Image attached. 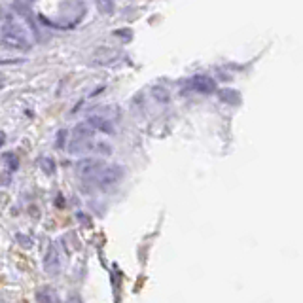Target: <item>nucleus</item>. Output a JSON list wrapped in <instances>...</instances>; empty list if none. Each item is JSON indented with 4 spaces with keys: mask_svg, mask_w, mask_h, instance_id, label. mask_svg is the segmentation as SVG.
Instances as JSON below:
<instances>
[{
    "mask_svg": "<svg viewBox=\"0 0 303 303\" xmlns=\"http://www.w3.org/2000/svg\"><path fill=\"white\" fill-rule=\"evenodd\" d=\"M0 40L14 50H27L33 44L29 31L14 18H6L0 23Z\"/></svg>",
    "mask_w": 303,
    "mask_h": 303,
    "instance_id": "obj_1",
    "label": "nucleus"
},
{
    "mask_svg": "<svg viewBox=\"0 0 303 303\" xmlns=\"http://www.w3.org/2000/svg\"><path fill=\"white\" fill-rule=\"evenodd\" d=\"M93 135H95V129L89 125V123H80L78 127L74 129V135H72V140H70V154H78V152H84L87 148L91 146V140H93Z\"/></svg>",
    "mask_w": 303,
    "mask_h": 303,
    "instance_id": "obj_2",
    "label": "nucleus"
},
{
    "mask_svg": "<svg viewBox=\"0 0 303 303\" xmlns=\"http://www.w3.org/2000/svg\"><path fill=\"white\" fill-rule=\"evenodd\" d=\"M103 167L104 163L101 159H82L76 165V171H78V176L82 180H97Z\"/></svg>",
    "mask_w": 303,
    "mask_h": 303,
    "instance_id": "obj_3",
    "label": "nucleus"
},
{
    "mask_svg": "<svg viewBox=\"0 0 303 303\" xmlns=\"http://www.w3.org/2000/svg\"><path fill=\"white\" fill-rule=\"evenodd\" d=\"M121 178H123V169L120 165H108V167H103V171L97 176V182H99L101 188L106 190L114 184H118Z\"/></svg>",
    "mask_w": 303,
    "mask_h": 303,
    "instance_id": "obj_4",
    "label": "nucleus"
},
{
    "mask_svg": "<svg viewBox=\"0 0 303 303\" xmlns=\"http://www.w3.org/2000/svg\"><path fill=\"white\" fill-rule=\"evenodd\" d=\"M190 87L197 93H214L216 91V82L210 78V76H205V74H197L190 80Z\"/></svg>",
    "mask_w": 303,
    "mask_h": 303,
    "instance_id": "obj_5",
    "label": "nucleus"
},
{
    "mask_svg": "<svg viewBox=\"0 0 303 303\" xmlns=\"http://www.w3.org/2000/svg\"><path fill=\"white\" fill-rule=\"evenodd\" d=\"M59 265H61V258H59V250H57V246L52 244L50 246V250L46 254V261H44V267L48 273H57L59 271Z\"/></svg>",
    "mask_w": 303,
    "mask_h": 303,
    "instance_id": "obj_6",
    "label": "nucleus"
},
{
    "mask_svg": "<svg viewBox=\"0 0 303 303\" xmlns=\"http://www.w3.org/2000/svg\"><path fill=\"white\" fill-rule=\"evenodd\" d=\"M87 123L93 127L95 131H101V133H114V125L110 121L106 120V118H101V116H93V118H89Z\"/></svg>",
    "mask_w": 303,
    "mask_h": 303,
    "instance_id": "obj_7",
    "label": "nucleus"
},
{
    "mask_svg": "<svg viewBox=\"0 0 303 303\" xmlns=\"http://www.w3.org/2000/svg\"><path fill=\"white\" fill-rule=\"evenodd\" d=\"M36 299H38V303H59V297L52 288H40L36 292Z\"/></svg>",
    "mask_w": 303,
    "mask_h": 303,
    "instance_id": "obj_8",
    "label": "nucleus"
},
{
    "mask_svg": "<svg viewBox=\"0 0 303 303\" xmlns=\"http://www.w3.org/2000/svg\"><path fill=\"white\" fill-rule=\"evenodd\" d=\"M218 97H220L222 103L233 104V106L241 103V97H239V93L233 91V89H220V91H218Z\"/></svg>",
    "mask_w": 303,
    "mask_h": 303,
    "instance_id": "obj_9",
    "label": "nucleus"
},
{
    "mask_svg": "<svg viewBox=\"0 0 303 303\" xmlns=\"http://www.w3.org/2000/svg\"><path fill=\"white\" fill-rule=\"evenodd\" d=\"M152 97L156 99L157 103H161V104H167V103H171V93L165 89V87L161 86H154L152 87Z\"/></svg>",
    "mask_w": 303,
    "mask_h": 303,
    "instance_id": "obj_10",
    "label": "nucleus"
},
{
    "mask_svg": "<svg viewBox=\"0 0 303 303\" xmlns=\"http://www.w3.org/2000/svg\"><path fill=\"white\" fill-rule=\"evenodd\" d=\"M2 163L6 165L10 171H16V169H18V165H19V161H18V157L14 156L12 152H6V154L2 156Z\"/></svg>",
    "mask_w": 303,
    "mask_h": 303,
    "instance_id": "obj_11",
    "label": "nucleus"
},
{
    "mask_svg": "<svg viewBox=\"0 0 303 303\" xmlns=\"http://www.w3.org/2000/svg\"><path fill=\"white\" fill-rule=\"evenodd\" d=\"M97 4H99V8L103 10L104 14H110V12L114 10L112 0H97Z\"/></svg>",
    "mask_w": 303,
    "mask_h": 303,
    "instance_id": "obj_12",
    "label": "nucleus"
},
{
    "mask_svg": "<svg viewBox=\"0 0 303 303\" xmlns=\"http://www.w3.org/2000/svg\"><path fill=\"white\" fill-rule=\"evenodd\" d=\"M42 169H44V173L53 174L55 167H53V161H52V159H42Z\"/></svg>",
    "mask_w": 303,
    "mask_h": 303,
    "instance_id": "obj_13",
    "label": "nucleus"
},
{
    "mask_svg": "<svg viewBox=\"0 0 303 303\" xmlns=\"http://www.w3.org/2000/svg\"><path fill=\"white\" fill-rule=\"evenodd\" d=\"M114 35L121 36V38H125V40H131V31H116Z\"/></svg>",
    "mask_w": 303,
    "mask_h": 303,
    "instance_id": "obj_14",
    "label": "nucleus"
},
{
    "mask_svg": "<svg viewBox=\"0 0 303 303\" xmlns=\"http://www.w3.org/2000/svg\"><path fill=\"white\" fill-rule=\"evenodd\" d=\"M4 140H6V137H4L2 133H0V148H2V144H4Z\"/></svg>",
    "mask_w": 303,
    "mask_h": 303,
    "instance_id": "obj_15",
    "label": "nucleus"
},
{
    "mask_svg": "<svg viewBox=\"0 0 303 303\" xmlns=\"http://www.w3.org/2000/svg\"><path fill=\"white\" fill-rule=\"evenodd\" d=\"M2 84H4V82H2V78H0V87H2Z\"/></svg>",
    "mask_w": 303,
    "mask_h": 303,
    "instance_id": "obj_16",
    "label": "nucleus"
}]
</instances>
